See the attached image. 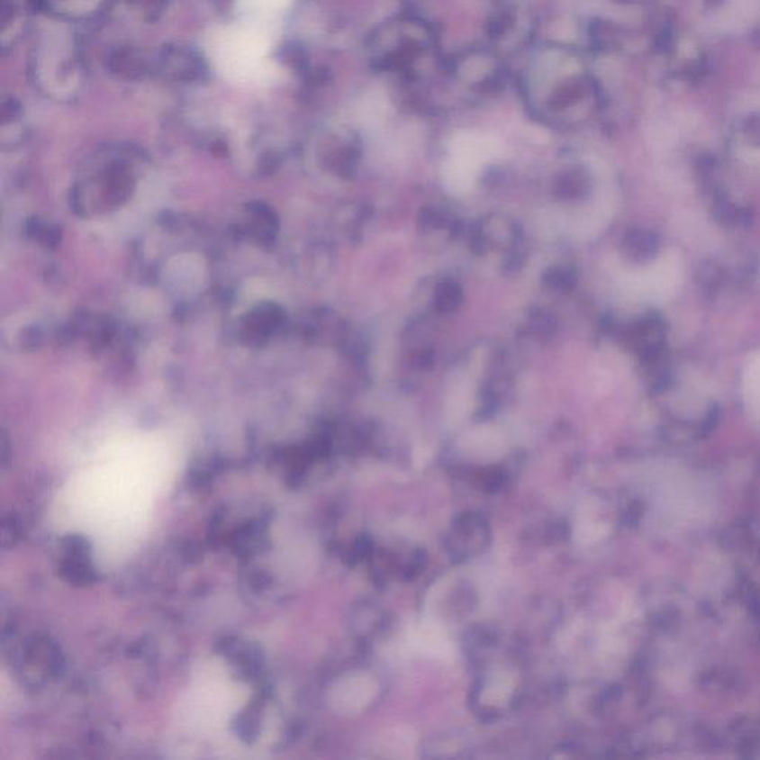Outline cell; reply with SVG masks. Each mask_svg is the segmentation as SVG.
<instances>
[{
	"mask_svg": "<svg viewBox=\"0 0 760 760\" xmlns=\"http://www.w3.org/2000/svg\"><path fill=\"white\" fill-rule=\"evenodd\" d=\"M278 29L241 18L237 24L217 27L207 36L208 59L233 84H272L279 70L271 63L269 51Z\"/></svg>",
	"mask_w": 760,
	"mask_h": 760,
	"instance_id": "1",
	"label": "cell"
},
{
	"mask_svg": "<svg viewBox=\"0 0 760 760\" xmlns=\"http://www.w3.org/2000/svg\"><path fill=\"white\" fill-rule=\"evenodd\" d=\"M499 144L478 132L457 134L443 167V185L453 195L468 194L484 165L499 155Z\"/></svg>",
	"mask_w": 760,
	"mask_h": 760,
	"instance_id": "2",
	"label": "cell"
},
{
	"mask_svg": "<svg viewBox=\"0 0 760 760\" xmlns=\"http://www.w3.org/2000/svg\"><path fill=\"white\" fill-rule=\"evenodd\" d=\"M682 279V265L676 256H663L651 267L633 272L624 279L625 292L636 299L663 302L676 292Z\"/></svg>",
	"mask_w": 760,
	"mask_h": 760,
	"instance_id": "3",
	"label": "cell"
},
{
	"mask_svg": "<svg viewBox=\"0 0 760 760\" xmlns=\"http://www.w3.org/2000/svg\"><path fill=\"white\" fill-rule=\"evenodd\" d=\"M376 680L367 673H352L339 680L331 693V701L339 711L357 713L366 709L376 698Z\"/></svg>",
	"mask_w": 760,
	"mask_h": 760,
	"instance_id": "4",
	"label": "cell"
},
{
	"mask_svg": "<svg viewBox=\"0 0 760 760\" xmlns=\"http://www.w3.org/2000/svg\"><path fill=\"white\" fill-rule=\"evenodd\" d=\"M409 645L414 652L430 658L448 661L455 655V647L448 640L441 625L435 621H423L410 629Z\"/></svg>",
	"mask_w": 760,
	"mask_h": 760,
	"instance_id": "5",
	"label": "cell"
},
{
	"mask_svg": "<svg viewBox=\"0 0 760 760\" xmlns=\"http://www.w3.org/2000/svg\"><path fill=\"white\" fill-rule=\"evenodd\" d=\"M241 20L279 27V14L292 0H237Z\"/></svg>",
	"mask_w": 760,
	"mask_h": 760,
	"instance_id": "6",
	"label": "cell"
},
{
	"mask_svg": "<svg viewBox=\"0 0 760 760\" xmlns=\"http://www.w3.org/2000/svg\"><path fill=\"white\" fill-rule=\"evenodd\" d=\"M743 394L748 410L760 418V352L755 355L746 366Z\"/></svg>",
	"mask_w": 760,
	"mask_h": 760,
	"instance_id": "7",
	"label": "cell"
},
{
	"mask_svg": "<svg viewBox=\"0 0 760 760\" xmlns=\"http://www.w3.org/2000/svg\"><path fill=\"white\" fill-rule=\"evenodd\" d=\"M514 688V676L508 672H499L489 680L482 700L489 706H502L507 702Z\"/></svg>",
	"mask_w": 760,
	"mask_h": 760,
	"instance_id": "8",
	"label": "cell"
},
{
	"mask_svg": "<svg viewBox=\"0 0 760 760\" xmlns=\"http://www.w3.org/2000/svg\"><path fill=\"white\" fill-rule=\"evenodd\" d=\"M414 741H416V738H414L412 729L400 728V729H393L388 735H385L380 748L384 750L386 756L406 757L410 756V750H413Z\"/></svg>",
	"mask_w": 760,
	"mask_h": 760,
	"instance_id": "9",
	"label": "cell"
},
{
	"mask_svg": "<svg viewBox=\"0 0 760 760\" xmlns=\"http://www.w3.org/2000/svg\"><path fill=\"white\" fill-rule=\"evenodd\" d=\"M501 448H502L501 439L493 432H477L473 437H469L466 441V452L471 457H477L480 459L496 457L498 453H501Z\"/></svg>",
	"mask_w": 760,
	"mask_h": 760,
	"instance_id": "10",
	"label": "cell"
},
{
	"mask_svg": "<svg viewBox=\"0 0 760 760\" xmlns=\"http://www.w3.org/2000/svg\"><path fill=\"white\" fill-rule=\"evenodd\" d=\"M603 528L600 524L592 521H581L575 529V538L583 544L597 541L603 537Z\"/></svg>",
	"mask_w": 760,
	"mask_h": 760,
	"instance_id": "11",
	"label": "cell"
}]
</instances>
